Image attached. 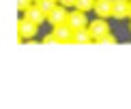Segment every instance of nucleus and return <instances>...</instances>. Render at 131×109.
Here are the masks:
<instances>
[{
    "mask_svg": "<svg viewBox=\"0 0 131 109\" xmlns=\"http://www.w3.org/2000/svg\"><path fill=\"white\" fill-rule=\"evenodd\" d=\"M37 28L39 26L35 24V21H30V19H21L19 24H17V30H19V39H24V41H30L32 36L37 34Z\"/></svg>",
    "mask_w": 131,
    "mask_h": 109,
    "instance_id": "obj_1",
    "label": "nucleus"
},
{
    "mask_svg": "<svg viewBox=\"0 0 131 109\" xmlns=\"http://www.w3.org/2000/svg\"><path fill=\"white\" fill-rule=\"evenodd\" d=\"M88 30L92 32L95 41H99L103 34H107V32H110V26H107V21L103 19V17H97V19H92L90 24H88Z\"/></svg>",
    "mask_w": 131,
    "mask_h": 109,
    "instance_id": "obj_2",
    "label": "nucleus"
},
{
    "mask_svg": "<svg viewBox=\"0 0 131 109\" xmlns=\"http://www.w3.org/2000/svg\"><path fill=\"white\" fill-rule=\"evenodd\" d=\"M47 21H50L52 26H60V24H67L69 21V11H67V7H56L52 11L50 15H47Z\"/></svg>",
    "mask_w": 131,
    "mask_h": 109,
    "instance_id": "obj_3",
    "label": "nucleus"
},
{
    "mask_svg": "<svg viewBox=\"0 0 131 109\" xmlns=\"http://www.w3.org/2000/svg\"><path fill=\"white\" fill-rule=\"evenodd\" d=\"M67 24L71 26L73 30H80V28H88V19H86V13L80 9H75L73 13H69V21Z\"/></svg>",
    "mask_w": 131,
    "mask_h": 109,
    "instance_id": "obj_4",
    "label": "nucleus"
},
{
    "mask_svg": "<svg viewBox=\"0 0 131 109\" xmlns=\"http://www.w3.org/2000/svg\"><path fill=\"white\" fill-rule=\"evenodd\" d=\"M54 34L60 43H73V28L69 24H60V26H54Z\"/></svg>",
    "mask_w": 131,
    "mask_h": 109,
    "instance_id": "obj_5",
    "label": "nucleus"
},
{
    "mask_svg": "<svg viewBox=\"0 0 131 109\" xmlns=\"http://www.w3.org/2000/svg\"><path fill=\"white\" fill-rule=\"evenodd\" d=\"M129 2H131V0H114L112 17H114V19H125V17H129Z\"/></svg>",
    "mask_w": 131,
    "mask_h": 109,
    "instance_id": "obj_6",
    "label": "nucleus"
},
{
    "mask_svg": "<svg viewBox=\"0 0 131 109\" xmlns=\"http://www.w3.org/2000/svg\"><path fill=\"white\" fill-rule=\"evenodd\" d=\"M112 7H114V0H97L92 11H95L99 17L107 19V17H112Z\"/></svg>",
    "mask_w": 131,
    "mask_h": 109,
    "instance_id": "obj_7",
    "label": "nucleus"
},
{
    "mask_svg": "<svg viewBox=\"0 0 131 109\" xmlns=\"http://www.w3.org/2000/svg\"><path fill=\"white\" fill-rule=\"evenodd\" d=\"M24 17H26V19H30V21H35L37 26H41L43 21L47 19V15L43 13V11H41L39 7H37V4H32L30 9H26V11H24Z\"/></svg>",
    "mask_w": 131,
    "mask_h": 109,
    "instance_id": "obj_8",
    "label": "nucleus"
},
{
    "mask_svg": "<svg viewBox=\"0 0 131 109\" xmlns=\"http://www.w3.org/2000/svg\"><path fill=\"white\" fill-rule=\"evenodd\" d=\"M95 36H92V32L88 28H80V30H73V43H80V45H86V43H90Z\"/></svg>",
    "mask_w": 131,
    "mask_h": 109,
    "instance_id": "obj_9",
    "label": "nucleus"
},
{
    "mask_svg": "<svg viewBox=\"0 0 131 109\" xmlns=\"http://www.w3.org/2000/svg\"><path fill=\"white\" fill-rule=\"evenodd\" d=\"M35 4H37V7H39V9H41L45 15H50L52 11L58 7V0H37Z\"/></svg>",
    "mask_w": 131,
    "mask_h": 109,
    "instance_id": "obj_10",
    "label": "nucleus"
},
{
    "mask_svg": "<svg viewBox=\"0 0 131 109\" xmlns=\"http://www.w3.org/2000/svg\"><path fill=\"white\" fill-rule=\"evenodd\" d=\"M95 2H97V0H78V2H75V9H80V11H84V13H88V11L95 9Z\"/></svg>",
    "mask_w": 131,
    "mask_h": 109,
    "instance_id": "obj_11",
    "label": "nucleus"
},
{
    "mask_svg": "<svg viewBox=\"0 0 131 109\" xmlns=\"http://www.w3.org/2000/svg\"><path fill=\"white\" fill-rule=\"evenodd\" d=\"M97 43H103V45H114V43H116V36H114L112 32H107V34H103Z\"/></svg>",
    "mask_w": 131,
    "mask_h": 109,
    "instance_id": "obj_12",
    "label": "nucleus"
},
{
    "mask_svg": "<svg viewBox=\"0 0 131 109\" xmlns=\"http://www.w3.org/2000/svg\"><path fill=\"white\" fill-rule=\"evenodd\" d=\"M32 2H35V0H17V9L24 13L26 9H30V7H32Z\"/></svg>",
    "mask_w": 131,
    "mask_h": 109,
    "instance_id": "obj_13",
    "label": "nucleus"
},
{
    "mask_svg": "<svg viewBox=\"0 0 131 109\" xmlns=\"http://www.w3.org/2000/svg\"><path fill=\"white\" fill-rule=\"evenodd\" d=\"M43 43H45V45H54V43H60V41H58V39H56V34L52 32V34L43 36Z\"/></svg>",
    "mask_w": 131,
    "mask_h": 109,
    "instance_id": "obj_14",
    "label": "nucleus"
},
{
    "mask_svg": "<svg viewBox=\"0 0 131 109\" xmlns=\"http://www.w3.org/2000/svg\"><path fill=\"white\" fill-rule=\"evenodd\" d=\"M58 2H60L62 7H67V9H69V7H75V2H78V0H58Z\"/></svg>",
    "mask_w": 131,
    "mask_h": 109,
    "instance_id": "obj_15",
    "label": "nucleus"
},
{
    "mask_svg": "<svg viewBox=\"0 0 131 109\" xmlns=\"http://www.w3.org/2000/svg\"><path fill=\"white\" fill-rule=\"evenodd\" d=\"M129 19H131V2H129Z\"/></svg>",
    "mask_w": 131,
    "mask_h": 109,
    "instance_id": "obj_16",
    "label": "nucleus"
},
{
    "mask_svg": "<svg viewBox=\"0 0 131 109\" xmlns=\"http://www.w3.org/2000/svg\"><path fill=\"white\" fill-rule=\"evenodd\" d=\"M129 30H131V26H129Z\"/></svg>",
    "mask_w": 131,
    "mask_h": 109,
    "instance_id": "obj_17",
    "label": "nucleus"
},
{
    "mask_svg": "<svg viewBox=\"0 0 131 109\" xmlns=\"http://www.w3.org/2000/svg\"><path fill=\"white\" fill-rule=\"evenodd\" d=\"M35 2H37V0H35Z\"/></svg>",
    "mask_w": 131,
    "mask_h": 109,
    "instance_id": "obj_18",
    "label": "nucleus"
}]
</instances>
